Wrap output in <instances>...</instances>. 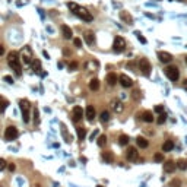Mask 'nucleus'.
I'll return each mask as SVG.
<instances>
[{
  "instance_id": "3",
  "label": "nucleus",
  "mask_w": 187,
  "mask_h": 187,
  "mask_svg": "<svg viewBox=\"0 0 187 187\" xmlns=\"http://www.w3.org/2000/svg\"><path fill=\"white\" fill-rule=\"evenodd\" d=\"M19 59H21V61L24 64H31L32 63V51H31L29 45H25L24 48H22V51L19 53Z\"/></svg>"
},
{
  "instance_id": "15",
  "label": "nucleus",
  "mask_w": 187,
  "mask_h": 187,
  "mask_svg": "<svg viewBox=\"0 0 187 187\" xmlns=\"http://www.w3.org/2000/svg\"><path fill=\"white\" fill-rule=\"evenodd\" d=\"M98 67H99V63H98L97 60H89V61H86L85 63V69L86 70H89V72L98 70Z\"/></svg>"
},
{
  "instance_id": "22",
  "label": "nucleus",
  "mask_w": 187,
  "mask_h": 187,
  "mask_svg": "<svg viewBox=\"0 0 187 187\" xmlns=\"http://www.w3.org/2000/svg\"><path fill=\"white\" fill-rule=\"evenodd\" d=\"M107 82H108V85H115L117 83V75L115 73H108L107 75Z\"/></svg>"
},
{
  "instance_id": "8",
  "label": "nucleus",
  "mask_w": 187,
  "mask_h": 187,
  "mask_svg": "<svg viewBox=\"0 0 187 187\" xmlns=\"http://www.w3.org/2000/svg\"><path fill=\"white\" fill-rule=\"evenodd\" d=\"M110 107H111V110L114 111V113H117V114L123 113V110H124L123 102L120 101V99H113V101L110 102Z\"/></svg>"
},
{
  "instance_id": "12",
  "label": "nucleus",
  "mask_w": 187,
  "mask_h": 187,
  "mask_svg": "<svg viewBox=\"0 0 187 187\" xmlns=\"http://www.w3.org/2000/svg\"><path fill=\"white\" fill-rule=\"evenodd\" d=\"M158 59H159L161 63H170L173 60V56L170 53H167V51H158Z\"/></svg>"
},
{
  "instance_id": "1",
  "label": "nucleus",
  "mask_w": 187,
  "mask_h": 187,
  "mask_svg": "<svg viewBox=\"0 0 187 187\" xmlns=\"http://www.w3.org/2000/svg\"><path fill=\"white\" fill-rule=\"evenodd\" d=\"M67 8L72 10L76 16H79L82 21H86V22H91L94 19V16L91 15V12H88V9L85 8H81V6H77L76 3H73V2H69L67 3Z\"/></svg>"
},
{
  "instance_id": "48",
  "label": "nucleus",
  "mask_w": 187,
  "mask_h": 187,
  "mask_svg": "<svg viewBox=\"0 0 187 187\" xmlns=\"http://www.w3.org/2000/svg\"><path fill=\"white\" fill-rule=\"evenodd\" d=\"M98 187H102V186H98Z\"/></svg>"
},
{
  "instance_id": "16",
  "label": "nucleus",
  "mask_w": 187,
  "mask_h": 187,
  "mask_svg": "<svg viewBox=\"0 0 187 187\" xmlns=\"http://www.w3.org/2000/svg\"><path fill=\"white\" fill-rule=\"evenodd\" d=\"M140 117H142V120H143L145 123H152L153 120V114H152V111H143V113H142V115H140Z\"/></svg>"
},
{
  "instance_id": "24",
  "label": "nucleus",
  "mask_w": 187,
  "mask_h": 187,
  "mask_svg": "<svg viewBox=\"0 0 187 187\" xmlns=\"http://www.w3.org/2000/svg\"><path fill=\"white\" fill-rule=\"evenodd\" d=\"M89 89L91 91H98L99 89V81H98V79H91L89 81Z\"/></svg>"
},
{
  "instance_id": "28",
  "label": "nucleus",
  "mask_w": 187,
  "mask_h": 187,
  "mask_svg": "<svg viewBox=\"0 0 187 187\" xmlns=\"http://www.w3.org/2000/svg\"><path fill=\"white\" fill-rule=\"evenodd\" d=\"M102 159H104L105 162H110L111 164V162L114 161V155H113L111 152H104L102 153Z\"/></svg>"
},
{
  "instance_id": "7",
  "label": "nucleus",
  "mask_w": 187,
  "mask_h": 187,
  "mask_svg": "<svg viewBox=\"0 0 187 187\" xmlns=\"http://www.w3.org/2000/svg\"><path fill=\"white\" fill-rule=\"evenodd\" d=\"M18 129L15 127V126H9V127H6V130H4V139L6 140H15L18 137Z\"/></svg>"
},
{
  "instance_id": "23",
  "label": "nucleus",
  "mask_w": 187,
  "mask_h": 187,
  "mask_svg": "<svg viewBox=\"0 0 187 187\" xmlns=\"http://www.w3.org/2000/svg\"><path fill=\"white\" fill-rule=\"evenodd\" d=\"M31 64H32V70H34L35 73H41V61H40V60L34 59Z\"/></svg>"
},
{
  "instance_id": "40",
  "label": "nucleus",
  "mask_w": 187,
  "mask_h": 187,
  "mask_svg": "<svg viewBox=\"0 0 187 187\" xmlns=\"http://www.w3.org/2000/svg\"><path fill=\"white\" fill-rule=\"evenodd\" d=\"M155 113H158V114L164 113V107H162V105H157V107H155Z\"/></svg>"
},
{
  "instance_id": "42",
  "label": "nucleus",
  "mask_w": 187,
  "mask_h": 187,
  "mask_svg": "<svg viewBox=\"0 0 187 187\" xmlns=\"http://www.w3.org/2000/svg\"><path fill=\"white\" fill-rule=\"evenodd\" d=\"M133 98H135V99L139 98V91H133Z\"/></svg>"
},
{
  "instance_id": "35",
  "label": "nucleus",
  "mask_w": 187,
  "mask_h": 187,
  "mask_svg": "<svg viewBox=\"0 0 187 187\" xmlns=\"http://www.w3.org/2000/svg\"><path fill=\"white\" fill-rule=\"evenodd\" d=\"M153 161L155 162H164V155L162 153H155V157H153Z\"/></svg>"
},
{
  "instance_id": "39",
  "label": "nucleus",
  "mask_w": 187,
  "mask_h": 187,
  "mask_svg": "<svg viewBox=\"0 0 187 187\" xmlns=\"http://www.w3.org/2000/svg\"><path fill=\"white\" fill-rule=\"evenodd\" d=\"M6 168V161H4L3 158H0V171H3Z\"/></svg>"
},
{
  "instance_id": "30",
  "label": "nucleus",
  "mask_w": 187,
  "mask_h": 187,
  "mask_svg": "<svg viewBox=\"0 0 187 187\" xmlns=\"http://www.w3.org/2000/svg\"><path fill=\"white\" fill-rule=\"evenodd\" d=\"M97 143L99 148H104L107 143V136L105 135H101V136H98V140H97Z\"/></svg>"
},
{
  "instance_id": "6",
  "label": "nucleus",
  "mask_w": 187,
  "mask_h": 187,
  "mask_svg": "<svg viewBox=\"0 0 187 187\" xmlns=\"http://www.w3.org/2000/svg\"><path fill=\"white\" fill-rule=\"evenodd\" d=\"M165 76L170 79V81L175 82V81H179V77H180V70L175 66H168V67L165 69Z\"/></svg>"
},
{
  "instance_id": "17",
  "label": "nucleus",
  "mask_w": 187,
  "mask_h": 187,
  "mask_svg": "<svg viewBox=\"0 0 187 187\" xmlns=\"http://www.w3.org/2000/svg\"><path fill=\"white\" fill-rule=\"evenodd\" d=\"M85 115H86V119L89 120V121H94V119H95V108H94V105H88V107H86Z\"/></svg>"
},
{
  "instance_id": "11",
  "label": "nucleus",
  "mask_w": 187,
  "mask_h": 187,
  "mask_svg": "<svg viewBox=\"0 0 187 187\" xmlns=\"http://www.w3.org/2000/svg\"><path fill=\"white\" fill-rule=\"evenodd\" d=\"M119 82H120V85L123 86V88H130V86L133 85V81L127 76V75H120Z\"/></svg>"
},
{
  "instance_id": "20",
  "label": "nucleus",
  "mask_w": 187,
  "mask_h": 187,
  "mask_svg": "<svg viewBox=\"0 0 187 187\" xmlns=\"http://www.w3.org/2000/svg\"><path fill=\"white\" fill-rule=\"evenodd\" d=\"M83 38H85V43L88 44V45H92V44L95 43V37H94V32H91V31L85 32V35H83Z\"/></svg>"
},
{
  "instance_id": "31",
  "label": "nucleus",
  "mask_w": 187,
  "mask_h": 187,
  "mask_svg": "<svg viewBox=\"0 0 187 187\" xmlns=\"http://www.w3.org/2000/svg\"><path fill=\"white\" fill-rule=\"evenodd\" d=\"M8 105H9L8 99H4V98L0 97V113H4V110L8 108Z\"/></svg>"
},
{
  "instance_id": "27",
  "label": "nucleus",
  "mask_w": 187,
  "mask_h": 187,
  "mask_svg": "<svg viewBox=\"0 0 187 187\" xmlns=\"http://www.w3.org/2000/svg\"><path fill=\"white\" fill-rule=\"evenodd\" d=\"M175 164H177V168H179V170H181V171L187 170V161L186 159H179Z\"/></svg>"
},
{
  "instance_id": "44",
  "label": "nucleus",
  "mask_w": 187,
  "mask_h": 187,
  "mask_svg": "<svg viewBox=\"0 0 187 187\" xmlns=\"http://www.w3.org/2000/svg\"><path fill=\"white\" fill-rule=\"evenodd\" d=\"M4 54V47L0 44V56H3Z\"/></svg>"
},
{
  "instance_id": "38",
  "label": "nucleus",
  "mask_w": 187,
  "mask_h": 187,
  "mask_svg": "<svg viewBox=\"0 0 187 187\" xmlns=\"http://www.w3.org/2000/svg\"><path fill=\"white\" fill-rule=\"evenodd\" d=\"M73 44H75V47L81 48V47H82V41H81V38H73Z\"/></svg>"
},
{
  "instance_id": "19",
  "label": "nucleus",
  "mask_w": 187,
  "mask_h": 187,
  "mask_svg": "<svg viewBox=\"0 0 187 187\" xmlns=\"http://www.w3.org/2000/svg\"><path fill=\"white\" fill-rule=\"evenodd\" d=\"M136 143H137V146L139 148H142V149H146L149 146V142H148V139L146 137H143V136H139L136 139Z\"/></svg>"
},
{
  "instance_id": "37",
  "label": "nucleus",
  "mask_w": 187,
  "mask_h": 187,
  "mask_svg": "<svg viewBox=\"0 0 187 187\" xmlns=\"http://www.w3.org/2000/svg\"><path fill=\"white\" fill-rule=\"evenodd\" d=\"M136 35H137V40H139L142 44H146V43H148V41H146V38H145V37L140 34V32H136Z\"/></svg>"
},
{
  "instance_id": "26",
  "label": "nucleus",
  "mask_w": 187,
  "mask_h": 187,
  "mask_svg": "<svg viewBox=\"0 0 187 187\" xmlns=\"http://www.w3.org/2000/svg\"><path fill=\"white\" fill-rule=\"evenodd\" d=\"M76 133H77V137H79V140H83L86 136V129L83 127H76Z\"/></svg>"
},
{
  "instance_id": "45",
  "label": "nucleus",
  "mask_w": 187,
  "mask_h": 187,
  "mask_svg": "<svg viewBox=\"0 0 187 187\" xmlns=\"http://www.w3.org/2000/svg\"><path fill=\"white\" fill-rule=\"evenodd\" d=\"M97 135H98V132H97V130H95V132H94V133H92V135H91V139H92V140H94V137L97 136Z\"/></svg>"
},
{
  "instance_id": "13",
  "label": "nucleus",
  "mask_w": 187,
  "mask_h": 187,
  "mask_svg": "<svg viewBox=\"0 0 187 187\" xmlns=\"http://www.w3.org/2000/svg\"><path fill=\"white\" fill-rule=\"evenodd\" d=\"M175 168H177V164H175L174 161H165V162H164V171L168 173V174L174 173Z\"/></svg>"
},
{
  "instance_id": "36",
  "label": "nucleus",
  "mask_w": 187,
  "mask_h": 187,
  "mask_svg": "<svg viewBox=\"0 0 187 187\" xmlns=\"http://www.w3.org/2000/svg\"><path fill=\"white\" fill-rule=\"evenodd\" d=\"M181 186V181H180L179 179H175V180H173L170 183V187H180Z\"/></svg>"
},
{
  "instance_id": "5",
  "label": "nucleus",
  "mask_w": 187,
  "mask_h": 187,
  "mask_svg": "<svg viewBox=\"0 0 187 187\" xmlns=\"http://www.w3.org/2000/svg\"><path fill=\"white\" fill-rule=\"evenodd\" d=\"M113 50L115 51V53H123L124 50H126V40L123 38V37H115L114 38V43H113Z\"/></svg>"
},
{
  "instance_id": "21",
  "label": "nucleus",
  "mask_w": 187,
  "mask_h": 187,
  "mask_svg": "<svg viewBox=\"0 0 187 187\" xmlns=\"http://www.w3.org/2000/svg\"><path fill=\"white\" fill-rule=\"evenodd\" d=\"M174 149V142L173 140H165L164 143H162V151L164 152H170Z\"/></svg>"
},
{
  "instance_id": "10",
  "label": "nucleus",
  "mask_w": 187,
  "mask_h": 187,
  "mask_svg": "<svg viewBox=\"0 0 187 187\" xmlns=\"http://www.w3.org/2000/svg\"><path fill=\"white\" fill-rule=\"evenodd\" d=\"M137 157H139V153H137V149L133 148V146H129V149L126 151V158H127L129 161H136Z\"/></svg>"
},
{
  "instance_id": "34",
  "label": "nucleus",
  "mask_w": 187,
  "mask_h": 187,
  "mask_svg": "<svg viewBox=\"0 0 187 187\" xmlns=\"http://www.w3.org/2000/svg\"><path fill=\"white\" fill-rule=\"evenodd\" d=\"M77 67H79V63H77V61H70V63H69V70H70V72L76 70Z\"/></svg>"
},
{
  "instance_id": "33",
  "label": "nucleus",
  "mask_w": 187,
  "mask_h": 187,
  "mask_svg": "<svg viewBox=\"0 0 187 187\" xmlns=\"http://www.w3.org/2000/svg\"><path fill=\"white\" fill-rule=\"evenodd\" d=\"M34 124L38 126L40 124V113H38V108H34Z\"/></svg>"
},
{
  "instance_id": "41",
  "label": "nucleus",
  "mask_w": 187,
  "mask_h": 187,
  "mask_svg": "<svg viewBox=\"0 0 187 187\" xmlns=\"http://www.w3.org/2000/svg\"><path fill=\"white\" fill-rule=\"evenodd\" d=\"M3 81H4V82H8V83H10V85H12V83H13V77H10V76H4V77H3Z\"/></svg>"
},
{
  "instance_id": "25",
  "label": "nucleus",
  "mask_w": 187,
  "mask_h": 187,
  "mask_svg": "<svg viewBox=\"0 0 187 187\" xmlns=\"http://www.w3.org/2000/svg\"><path fill=\"white\" fill-rule=\"evenodd\" d=\"M99 119H101L102 123H108V121H110V113H108L107 110L101 111V114H99Z\"/></svg>"
},
{
  "instance_id": "29",
  "label": "nucleus",
  "mask_w": 187,
  "mask_h": 187,
  "mask_svg": "<svg viewBox=\"0 0 187 187\" xmlns=\"http://www.w3.org/2000/svg\"><path fill=\"white\" fill-rule=\"evenodd\" d=\"M129 136L127 135H120V137H119V143L121 145V146H126V145H129Z\"/></svg>"
},
{
  "instance_id": "46",
  "label": "nucleus",
  "mask_w": 187,
  "mask_h": 187,
  "mask_svg": "<svg viewBox=\"0 0 187 187\" xmlns=\"http://www.w3.org/2000/svg\"><path fill=\"white\" fill-rule=\"evenodd\" d=\"M184 89L187 91V79H186V81H184Z\"/></svg>"
},
{
  "instance_id": "47",
  "label": "nucleus",
  "mask_w": 187,
  "mask_h": 187,
  "mask_svg": "<svg viewBox=\"0 0 187 187\" xmlns=\"http://www.w3.org/2000/svg\"><path fill=\"white\" fill-rule=\"evenodd\" d=\"M184 60H186V64H187V56H186V59H184Z\"/></svg>"
},
{
  "instance_id": "14",
  "label": "nucleus",
  "mask_w": 187,
  "mask_h": 187,
  "mask_svg": "<svg viewBox=\"0 0 187 187\" xmlns=\"http://www.w3.org/2000/svg\"><path fill=\"white\" fill-rule=\"evenodd\" d=\"M120 19L123 22H126V24H129V25H132L133 24V18H132V15L129 12H126V10H121L120 12Z\"/></svg>"
},
{
  "instance_id": "18",
  "label": "nucleus",
  "mask_w": 187,
  "mask_h": 187,
  "mask_svg": "<svg viewBox=\"0 0 187 187\" xmlns=\"http://www.w3.org/2000/svg\"><path fill=\"white\" fill-rule=\"evenodd\" d=\"M61 34H63V37H64L66 40H70V38L73 37L72 29H70L67 25H61Z\"/></svg>"
},
{
  "instance_id": "4",
  "label": "nucleus",
  "mask_w": 187,
  "mask_h": 187,
  "mask_svg": "<svg viewBox=\"0 0 187 187\" xmlns=\"http://www.w3.org/2000/svg\"><path fill=\"white\" fill-rule=\"evenodd\" d=\"M137 67H139L140 73L145 75V76H149V75H151V69H152V66H151V63H149L148 59H140L139 63H137Z\"/></svg>"
},
{
  "instance_id": "9",
  "label": "nucleus",
  "mask_w": 187,
  "mask_h": 187,
  "mask_svg": "<svg viewBox=\"0 0 187 187\" xmlns=\"http://www.w3.org/2000/svg\"><path fill=\"white\" fill-rule=\"evenodd\" d=\"M82 117H83V110H82V107H75L72 111V120L75 121V123H77V121H81Z\"/></svg>"
},
{
  "instance_id": "43",
  "label": "nucleus",
  "mask_w": 187,
  "mask_h": 187,
  "mask_svg": "<svg viewBox=\"0 0 187 187\" xmlns=\"http://www.w3.org/2000/svg\"><path fill=\"white\" fill-rule=\"evenodd\" d=\"M8 168H9V171H15V165H13V164H9Z\"/></svg>"
},
{
  "instance_id": "32",
  "label": "nucleus",
  "mask_w": 187,
  "mask_h": 187,
  "mask_svg": "<svg viewBox=\"0 0 187 187\" xmlns=\"http://www.w3.org/2000/svg\"><path fill=\"white\" fill-rule=\"evenodd\" d=\"M165 121H167V114H165V113H161V114L158 115L157 123H158V124H164Z\"/></svg>"
},
{
  "instance_id": "2",
  "label": "nucleus",
  "mask_w": 187,
  "mask_h": 187,
  "mask_svg": "<svg viewBox=\"0 0 187 187\" xmlns=\"http://www.w3.org/2000/svg\"><path fill=\"white\" fill-rule=\"evenodd\" d=\"M19 107H21V111H22L24 123H29V108H31L29 101L28 99H21L19 101Z\"/></svg>"
}]
</instances>
